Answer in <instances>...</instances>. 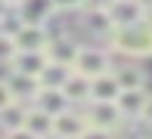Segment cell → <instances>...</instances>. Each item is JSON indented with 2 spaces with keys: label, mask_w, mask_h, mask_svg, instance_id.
Instances as JSON below:
<instances>
[{
  "label": "cell",
  "mask_w": 152,
  "mask_h": 139,
  "mask_svg": "<svg viewBox=\"0 0 152 139\" xmlns=\"http://www.w3.org/2000/svg\"><path fill=\"white\" fill-rule=\"evenodd\" d=\"M106 43H109V53H121L127 59H146V56H152V19L146 16L134 25L112 28Z\"/></svg>",
  "instance_id": "1"
},
{
  "label": "cell",
  "mask_w": 152,
  "mask_h": 139,
  "mask_svg": "<svg viewBox=\"0 0 152 139\" xmlns=\"http://www.w3.org/2000/svg\"><path fill=\"white\" fill-rule=\"evenodd\" d=\"M112 68V53L102 50V46H81L78 56L72 62L75 74H84V77H96V74H106Z\"/></svg>",
  "instance_id": "2"
},
{
  "label": "cell",
  "mask_w": 152,
  "mask_h": 139,
  "mask_svg": "<svg viewBox=\"0 0 152 139\" xmlns=\"http://www.w3.org/2000/svg\"><path fill=\"white\" fill-rule=\"evenodd\" d=\"M12 6H16V19L19 25H44L50 22L53 16H56V6H53V0H12Z\"/></svg>",
  "instance_id": "3"
},
{
  "label": "cell",
  "mask_w": 152,
  "mask_h": 139,
  "mask_svg": "<svg viewBox=\"0 0 152 139\" xmlns=\"http://www.w3.org/2000/svg\"><path fill=\"white\" fill-rule=\"evenodd\" d=\"M81 114H84L87 127H102V130H115V133L124 124L115 102H87V111H81Z\"/></svg>",
  "instance_id": "4"
},
{
  "label": "cell",
  "mask_w": 152,
  "mask_h": 139,
  "mask_svg": "<svg viewBox=\"0 0 152 139\" xmlns=\"http://www.w3.org/2000/svg\"><path fill=\"white\" fill-rule=\"evenodd\" d=\"M10 37H12L16 53H44V50H47V40H50V34H47L44 25H19Z\"/></svg>",
  "instance_id": "5"
},
{
  "label": "cell",
  "mask_w": 152,
  "mask_h": 139,
  "mask_svg": "<svg viewBox=\"0 0 152 139\" xmlns=\"http://www.w3.org/2000/svg\"><path fill=\"white\" fill-rule=\"evenodd\" d=\"M106 16L112 22V28H124V25H134L140 19H146L149 12H146V6L140 0H109Z\"/></svg>",
  "instance_id": "6"
},
{
  "label": "cell",
  "mask_w": 152,
  "mask_h": 139,
  "mask_svg": "<svg viewBox=\"0 0 152 139\" xmlns=\"http://www.w3.org/2000/svg\"><path fill=\"white\" fill-rule=\"evenodd\" d=\"M84 127H87L84 114L68 105L65 111L53 114V136H50V139H78L81 133H84Z\"/></svg>",
  "instance_id": "7"
},
{
  "label": "cell",
  "mask_w": 152,
  "mask_h": 139,
  "mask_svg": "<svg viewBox=\"0 0 152 139\" xmlns=\"http://www.w3.org/2000/svg\"><path fill=\"white\" fill-rule=\"evenodd\" d=\"M81 50V43L75 37H68V34H59V37H50L47 40V59L50 62H56V65H65V68H72V62H75V56H78Z\"/></svg>",
  "instance_id": "8"
},
{
  "label": "cell",
  "mask_w": 152,
  "mask_h": 139,
  "mask_svg": "<svg viewBox=\"0 0 152 139\" xmlns=\"http://www.w3.org/2000/svg\"><path fill=\"white\" fill-rule=\"evenodd\" d=\"M3 83H6V90H10V96H12L16 102H31L34 93H37V87H40L37 77L22 74V71H16V68H10V77H6Z\"/></svg>",
  "instance_id": "9"
},
{
  "label": "cell",
  "mask_w": 152,
  "mask_h": 139,
  "mask_svg": "<svg viewBox=\"0 0 152 139\" xmlns=\"http://www.w3.org/2000/svg\"><path fill=\"white\" fill-rule=\"evenodd\" d=\"M146 96H149V93H146V87H130V90H121V93H118L115 105H118V111H121L124 121H137V117H140Z\"/></svg>",
  "instance_id": "10"
},
{
  "label": "cell",
  "mask_w": 152,
  "mask_h": 139,
  "mask_svg": "<svg viewBox=\"0 0 152 139\" xmlns=\"http://www.w3.org/2000/svg\"><path fill=\"white\" fill-rule=\"evenodd\" d=\"M121 93V83L115 80L112 68H109L106 74H96L90 77V102H115Z\"/></svg>",
  "instance_id": "11"
},
{
  "label": "cell",
  "mask_w": 152,
  "mask_h": 139,
  "mask_svg": "<svg viewBox=\"0 0 152 139\" xmlns=\"http://www.w3.org/2000/svg\"><path fill=\"white\" fill-rule=\"evenodd\" d=\"M31 105H37L40 111H47V114H59V111L68 108V99H65V93H62L59 87H37Z\"/></svg>",
  "instance_id": "12"
},
{
  "label": "cell",
  "mask_w": 152,
  "mask_h": 139,
  "mask_svg": "<svg viewBox=\"0 0 152 139\" xmlns=\"http://www.w3.org/2000/svg\"><path fill=\"white\" fill-rule=\"evenodd\" d=\"M81 25H84L87 34H93V37L106 40L109 34H112V22H109L106 9H93V6H84L81 9Z\"/></svg>",
  "instance_id": "13"
},
{
  "label": "cell",
  "mask_w": 152,
  "mask_h": 139,
  "mask_svg": "<svg viewBox=\"0 0 152 139\" xmlns=\"http://www.w3.org/2000/svg\"><path fill=\"white\" fill-rule=\"evenodd\" d=\"M62 93H65L68 105H78V102H90V77H84V74H75L68 71V77L62 80Z\"/></svg>",
  "instance_id": "14"
},
{
  "label": "cell",
  "mask_w": 152,
  "mask_h": 139,
  "mask_svg": "<svg viewBox=\"0 0 152 139\" xmlns=\"http://www.w3.org/2000/svg\"><path fill=\"white\" fill-rule=\"evenodd\" d=\"M47 65H50L47 53H16L10 59V68H16V71H22V74H31V77H40Z\"/></svg>",
  "instance_id": "15"
},
{
  "label": "cell",
  "mask_w": 152,
  "mask_h": 139,
  "mask_svg": "<svg viewBox=\"0 0 152 139\" xmlns=\"http://www.w3.org/2000/svg\"><path fill=\"white\" fill-rule=\"evenodd\" d=\"M25 130H31L34 136L40 139H50L53 136V114H47V111H40L37 105H28V111H25Z\"/></svg>",
  "instance_id": "16"
},
{
  "label": "cell",
  "mask_w": 152,
  "mask_h": 139,
  "mask_svg": "<svg viewBox=\"0 0 152 139\" xmlns=\"http://www.w3.org/2000/svg\"><path fill=\"white\" fill-rule=\"evenodd\" d=\"M25 111H28V102H16L12 99L10 105H3L0 108V130H19L25 124Z\"/></svg>",
  "instance_id": "17"
},
{
  "label": "cell",
  "mask_w": 152,
  "mask_h": 139,
  "mask_svg": "<svg viewBox=\"0 0 152 139\" xmlns=\"http://www.w3.org/2000/svg\"><path fill=\"white\" fill-rule=\"evenodd\" d=\"M115 80L121 83V90H130V87H146V71H143L140 65H134V62H127V65L115 68Z\"/></svg>",
  "instance_id": "18"
},
{
  "label": "cell",
  "mask_w": 152,
  "mask_h": 139,
  "mask_svg": "<svg viewBox=\"0 0 152 139\" xmlns=\"http://www.w3.org/2000/svg\"><path fill=\"white\" fill-rule=\"evenodd\" d=\"M68 71L72 68H65V65H56V62H50V65L44 68V74H40V87H62V80L68 77Z\"/></svg>",
  "instance_id": "19"
},
{
  "label": "cell",
  "mask_w": 152,
  "mask_h": 139,
  "mask_svg": "<svg viewBox=\"0 0 152 139\" xmlns=\"http://www.w3.org/2000/svg\"><path fill=\"white\" fill-rule=\"evenodd\" d=\"M16 56V46H12V37L6 31H0V65H10V59Z\"/></svg>",
  "instance_id": "20"
},
{
  "label": "cell",
  "mask_w": 152,
  "mask_h": 139,
  "mask_svg": "<svg viewBox=\"0 0 152 139\" xmlns=\"http://www.w3.org/2000/svg\"><path fill=\"white\" fill-rule=\"evenodd\" d=\"M78 139H118L115 130H102V127H84V133Z\"/></svg>",
  "instance_id": "21"
},
{
  "label": "cell",
  "mask_w": 152,
  "mask_h": 139,
  "mask_svg": "<svg viewBox=\"0 0 152 139\" xmlns=\"http://www.w3.org/2000/svg\"><path fill=\"white\" fill-rule=\"evenodd\" d=\"M56 12H81L84 9V0H53Z\"/></svg>",
  "instance_id": "22"
},
{
  "label": "cell",
  "mask_w": 152,
  "mask_h": 139,
  "mask_svg": "<svg viewBox=\"0 0 152 139\" xmlns=\"http://www.w3.org/2000/svg\"><path fill=\"white\" fill-rule=\"evenodd\" d=\"M3 139H40V136H34L31 130H25V127H19V130H6Z\"/></svg>",
  "instance_id": "23"
},
{
  "label": "cell",
  "mask_w": 152,
  "mask_h": 139,
  "mask_svg": "<svg viewBox=\"0 0 152 139\" xmlns=\"http://www.w3.org/2000/svg\"><path fill=\"white\" fill-rule=\"evenodd\" d=\"M137 121H143V124H149V127H152V96H146L143 111H140V117H137Z\"/></svg>",
  "instance_id": "24"
},
{
  "label": "cell",
  "mask_w": 152,
  "mask_h": 139,
  "mask_svg": "<svg viewBox=\"0 0 152 139\" xmlns=\"http://www.w3.org/2000/svg\"><path fill=\"white\" fill-rule=\"evenodd\" d=\"M10 102H12V96H10V90H6V83L0 80V108H3V105H10Z\"/></svg>",
  "instance_id": "25"
},
{
  "label": "cell",
  "mask_w": 152,
  "mask_h": 139,
  "mask_svg": "<svg viewBox=\"0 0 152 139\" xmlns=\"http://www.w3.org/2000/svg\"><path fill=\"white\" fill-rule=\"evenodd\" d=\"M10 6H12L10 0H0V25H3V22H6V16H10Z\"/></svg>",
  "instance_id": "26"
},
{
  "label": "cell",
  "mask_w": 152,
  "mask_h": 139,
  "mask_svg": "<svg viewBox=\"0 0 152 139\" xmlns=\"http://www.w3.org/2000/svg\"><path fill=\"white\" fill-rule=\"evenodd\" d=\"M140 3H143V6H146V12H149V6H152V0H140Z\"/></svg>",
  "instance_id": "27"
},
{
  "label": "cell",
  "mask_w": 152,
  "mask_h": 139,
  "mask_svg": "<svg viewBox=\"0 0 152 139\" xmlns=\"http://www.w3.org/2000/svg\"><path fill=\"white\" fill-rule=\"evenodd\" d=\"M149 19H152V6H149Z\"/></svg>",
  "instance_id": "28"
}]
</instances>
